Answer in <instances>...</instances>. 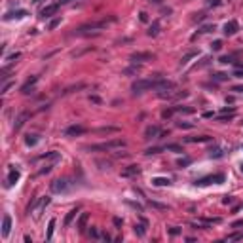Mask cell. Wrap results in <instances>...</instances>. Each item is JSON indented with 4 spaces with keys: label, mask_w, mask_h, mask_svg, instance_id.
I'll list each match as a JSON object with an SVG mask.
<instances>
[{
    "label": "cell",
    "mask_w": 243,
    "mask_h": 243,
    "mask_svg": "<svg viewBox=\"0 0 243 243\" xmlns=\"http://www.w3.org/2000/svg\"><path fill=\"white\" fill-rule=\"evenodd\" d=\"M53 228H55V218L49 220V224H48V234H46V239L49 241L52 239V235H53Z\"/></svg>",
    "instance_id": "cell-25"
},
{
    "label": "cell",
    "mask_w": 243,
    "mask_h": 243,
    "mask_svg": "<svg viewBox=\"0 0 243 243\" xmlns=\"http://www.w3.org/2000/svg\"><path fill=\"white\" fill-rule=\"evenodd\" d=\"M10 88H12V82H6V84L2 85V95H4V93H8V89H10Z\"/></svg>",
    "instance_id": "cell-39"
},
{
    "label": "cell",
    "mask_w": 243,
    "mask_h": 243,
    "mask_svg": "<svg viewBox=\"0 0 243 243\" xmlns=\"http://www.w3.org/2000/svg\"><path fill=\"white\" fill-rule=\"evenodd\" d=\"M232 91H238V93H243V88H241V85H234V88H232Z\"/></svg>",
    "instance_id": "cell-50"
},
{
    "label": "cell",
    "mask_w": 243,
    "mask_h": 243,
    "mask_svg": "<svg viewBox=\"0 0 243 243\" xmlns=\"http://www.w3.org/2000/svg\"><path fill=\"white\" fill-rule=\"evenodd\" d=\"M28 118H31V114H28V112H21L19 116L15 118V124H13V131H19L21 127L25 125V122H27Z\"/></svg>",
    "instance_id": "cell-7"
},
{
    "label": "cell",
    "mask_w": 243,
    "mask_h": 243,
    "mask_svg": "<svg viewBox=\"0 0 243 243\" xmlns=\"http://www.w3.org/2000/svg\"><path fill=\"white\" fill-rule=\"evenodd\" d=\"M12 232V217L10 215H4L2 217V235L4 238H8Z\"/></svg>",
    "instance_id": "cell-8"
},
{
    "label": "cell",
    "mask_w": 243,
    "mask_h": 243,
    "mask_svg": "<svg viewBox=\"0 0 243 243\" xmlns=\"http://www.w3.org/2000/svg\"><path fill=\"white\" fill-rule=\"evenodd\" d=\"M19 57H21V53L19 52H15V53H12L10 57H8V59H6V61H10V63H13V61H15V59H19Z\"/></svg>",
    "instance_id": "cell-38"
},
{
    "label": "cell",
    "mask_w": 243,
    "mask_h": 243,
    "mask_svg": "<svg viewBox=\"0 0 243 243\" xmlns=\"http://www.w3.org/2000/svg\"><path fill=\"white\" fill-rule=\"evenodd\" d=\"M52 171V165H46V167H42L40 169V175H44V173H49Z\"/></svg>",
    "instance_id": "cell-48"
},
{
    "label": "cell",
    "mask_w": 243,
    "mask_h": 243,
    "mask_svg": "<svg viewBox=\"0 0 243 243\" xmlns=\"http://www.w3.org/2000/svg\"><path fill=\"white\" fill-rule=\"evenodd\" d=\"M148 205H150V207H156V209H161V211H167V209H169L167 205H161V203H158V201H148Z\"/></svg>",
    "instance_id": "cell-33"
},
{
    "label": "cell",
    "mask_w": 243,
    "mask_h": 243,
    "mask_svg": "<svg viewBox=\"0 0 243 243\" xmlns=\"http://www.w3.org/2000/svg\"><path fill=\"white\" fill-rule=\"evenodd\" d=\"M139 173H141L139 165H127L124 171H122V177H137Z\"/></svg>",
    "instance_id": "cell-11"
},
{
    "label": "cell",
    "mask_w": 243,
    "mask_h": 243,
    "mask_svg": "<svg viewBox=\"0 0 243 243\" xmlns=\"http://www.w3.org/2000/svg\"><path fill=\"white\" fill-rule=\"evenodd\" d=\"M52 192H55V194H61V192H67L70 188V182H68V178H57V181L52 182Z\"/></svg>",
    "instance_id": "cell-4"
},
{
    "label": "cell",
    "mask_w": 243,
    "mask_h": 243,
    "mask_svg": "<svg viewBox=\"0 0 243 243\" xmlns=\"http://www.w3.org/2000/svg\"><path fill=\"white\" fill-rule=\"evenodd\" d=\"M205 19V13H198V17H194V21H203Z\"/></svg>",
    "instance_id": "cell-51"
},
{
    "label": "cell",
    "mask_w": 243,
    "mask_h": 243,
    "mask_svg": "<svg viewBox=\"0 0 243 243\" xmlns=\"http://www.w3.org/2000/svg\"><path fill=\"white\" fill-rule=\"evenodd\" d=\"M234 76H238V78H243V70H235Z\"/></svg>",
    "instance_id": "cell-54"
},
{
    "label": "cell",
    "mask_w": 243,
    "mask_h": 243,
    "mask_svg": "<svg viewBox=\"0 0 243 243\" xmlns=\"http://www.w3.org/2000/svg\"><path fill=\"white\" fill-rule=\"evenodd\" d=\"M106 27V19L103 21H93V23H88V25H82L80 28H76L74 34H80V36H89V34H93V36H97L95 32H99L101 28Z\"/></svg>",
    "instance_id": "cell-2"
},
{
    "label": "cell",
    "mask_w": 243,
    "mask_h": 243,
    "mask_svg": "<svg viewBox=\"0 0 243 243\" xmlns=\"http://www.w3.org/2000/svg\"><path fill=\"white\" fill-rule=\"evenodd\" d=\"M49 201H52V198H48V196H44V198H38V199H34V201L28 205V213H34V218H40L42 217V213H44V209L49 205Z\"/></svg>",
    "instance_id": "cell-3"
},
{
    "label": "cell",
    "mask_w": 243,
    "mask_h": 243,
    "mask_svg": "<svg viewBox=\"0 0 243 243\" xmlns=\"http://www.w3.org/2000/svg\"><path fill=\"white\" fill-rule=\"evenodd\" d=\"M158 32H160V21H154L148 28V36H156Z\"/></svg>",
    "instance_id": "cell-22"
},
{
    "label": "cell",
    "mask_w": 243,
    "mask_h": 243,
    "mask_svg": "<svg viewBox=\"0 0 243 243\" xmlns=\"http://www.w3.org/2000/svg\"><path fill=\"white\" fill-rule=\"evenodd\" d=\"M89 238H93V239H97V238H99V232L95 230V228H91V230H89Z\"/></svg>",
    "instance_id": "cell-42"
},
{
    "label": "cell",
    "mask_w": 243,
    "mask_h": 243,
    "mask_svg": "<svg viewBox=\"0 0 243 243\" xmlns=\"http://www.w3.org/2000/svg\"><path fill=\"white\" fill-rule=\"evenodd\" d=\"M165 150H171V152H182V146L181 145H167V146H163Z\"/></svg>",
    "instance_id": "cell-31"
},
{
    "label": "cell",
    "mask_w": 243,
    "mask_h": 243,
    "mask_svg": "<svg viewBox=\"0 0 243 243\" xmlns=\"http://www.w3.org/2000/svg\"><path fill=\"white\" fill-rule=\"evenodd\" d=\"M175 112H182V114H194L196 110L192 108V106H173Z\"/></svg>",
    "instance_id": "cell-24"
},
{
    "label": "cell",
    "mask_w": 243,
    "mask_h": 243,
    "mask_svg": "<svg viewBox=\"0 0 243 243\" xmlns=\"http://www.w3.org/2000/svg\"><path fill=\"white\" fill-rule=\"evenodd\" d=\"M224 182V175H209V177H203L199 178V181H196V184H199V186H205V184H220Z\"/></svg>",
    "instance_id": "cell-5"
},
{
    "label": "cell",
    "mask_w": 243,
    "mask_h": 243,
    "mask_svg": "<svg viewBox=\"0 0 243 243\" xmlns=\"http://www.w3.org/2000/svg\"><path fill=\"white\" fill-rule=\"evenodd\" d=\"M238 28H239L238 21H228V23L224 25V34H226V36H232V34L238 32Z\"/></svg>",
    "instance_id": "cell-10"
},
{
    "label": "cell",
    "mask_w": 243,
    "mask_h": 243,
    "mask_svg": "<svg viewBox=\"0 0 243 243\" xmlns=\"http://www.w3.org/2000/svg\"><path fill=\"white\" fill-rule=\"evenodd\" d=\"M127 142L124 139H112L108 142H101V145H91L85 146L84 150H89V152H106V150H116V148H124Z\"/></svg>",
    "instance_id": "cell-1"
},
{
    "label": "cell",
    "mask_w": 243,
    "mask_h": 243,
    "mask_svg": "<svg viewBox=\"0 0 243 243\" xmlns=\"http://www.w3.org/2000/svg\"><path fill=\"white\" fill-rule=\"evenodd\" d=\"M59 25H61V17H55V19H52V21H49L48 28H49V31H53V28H57Z\"/></svg>",
    "instance_id": "cell-28"
},
{
    "label": "cell",
    "mask_w": 243,
    "mask_h": 243,
    "mask_svg": "<svg viewBox=\"0 0 243 243\" xmlns=\"http://www.w3.org/2000/svg\"><path fill=\"white\" fill-rule=\"evenodd\" d=\"M239 226H243V220H235V222L232 224V228H239Z\"/></svg>",
    "instance_id": "cell-52"
},
{
    "label": "cell",
    "mask_w": 243,
    "mask_h": 243,
    "mask_svg": "<svg viewBox=\"0 0 243 243\" xmlns=\"http://www.w3.org/2000/svg\"><path fill=\"white\" fill-rule=\"evenodd\" d=\"M211 48H213V52H220L222 49V40H215L211 44Z\"/></svg>",
    "instance_id": "cell-34"
},
{
    "label": "cell",
    "mask_w": 243,
    "mask_h": 243,
    "mask_svg": "<svg viewBox=\"0 0 243 243\" xmlns=\"http://www.w3.org/2000/svg\"><path fill=\"white\" fill-rule=\"evenodd\" d=\"M129 59L133 61V63H142V61H150V59H154V55L152 53H148V52H139V53H133Z\"/></svg>",
    "instance_id": "cell-6"
},
{
    "label": "cell",
    "mask_w": 243,
    "mask_h": 243,
    "mask_svg": "<svg viewBox=\"0 0 243 243\" xmlns=\"http://www.w3.org/2000/svg\"><path fill=\"white\" fill-rule=\"evenodd\" d=\"M25 15H27L25 10H17V12H8L4 15V19L6 21H10V19H21V17H25Z\"/></svg>",
    "instance_id": "cell-14"
},
{
    "label": "cell",
    "mask_w": 243,
    "mask_h": 243,
    "mask_svg": "<svg viewBox=\"0 0 243 243\" xmlns=\"http://www.w3.org/2000/svg\"><path fill=\"white\" fill-rule=\"evenodd\" d=\"M103 239H105V241H110L112 238H110V235H108V234H103Z\"/></svg>",
    "instance_id": "cell-56"
},
{
    "label": "cell",
    "mask_w": 243,
    "mask_h": 243,
    "mask_svg": "<svg viewBox=\"0 0 243 243\" xmlns=\"http://www.w3.org/2000/svg\"><path fill=\"white\" fill-rule=\"evenodd\" d=\"M160 133H161V129L158 125H148L146 131H145V139H154V137H158Z\"/></svg>",
    "instance_id": "cell-12"
},
{
    "label": "cell",
    "mask_w": 243,
    "mask_h": 243,
    "mask_svg": "<svg viewBox=\"0 0 243 243\" xmlns=\"http://www.w3.org/2000/svg\"><path fill=\"white\" fill-rule=\"evenodd\" d=\"M88 220H89V213H82L80 218H78V224H76L80 232H84V230H85V224H88Z\"/></svg>",
    "instance_id": "cell-17"
},
{
    "label": "cell",
    "mask_w": 243,
    "mask_h": 243,
    "mask_svg": "<svg viewBox=\"0 0 243 243\" xmlns=\"http://www.w3.org/2000/svg\"><path fill=\"white\" fill-rule=\"evenodd\" d=\"M177 125L181 127V129H182V127H184V129H190V127H194V124H186V122H178Z\"/></svg>",
    "instance_id": "cell-37"
},
{
    "label": "cell",
    "mask_w": 243,
    "mask_h": 243,
    "mask_svg": "<svg viewBox=\"0 0 243 243\" xmlns=\"http://www.w3.org/2000/svg\"><path fill=\"white\" fill-rule=\"evenodd\" d=\"M238 239H243V234H232L226 238V241H238Z\"/></svg>",
    "instance_id": "cell-35"
},
{
    "label": "cell",
    "mask_w": 243,
    "mask_h": 243,
    "mask_svg": "<svg viewBox=\"0 0 243 243\" xmlns=\"http://www.w3.org/2000/svg\"><path fill=\"white\" fill-rule=\"evenodd\" d=\"M211 152V156H215V158H220V156H222V152H220L218 148H215V150H209Z\"/></svg>",
    "instance_id": "cell-41"
},
{
    "label": "cell",
    "mask_w": 243,
    "mask_h": 243,
    "mask_svg": "<svg viewBox=\"0 0 243 243\" xmlns=\"http://www.w3.org/2000/svg\"><path fill=\"white\" fill-rule=\"evenodd\" d=\"M222 203H224V205H228V203H232V198H230V196H226V198L222 199Z\"/></svg>",
    "instance_id": "cell-53"
},
{
    "label": "cell",
    "mask_w": 243,
    "mask_h": 243,
    "mask_svg": "<svg viewBox=\"0 0 243 243\" xmlns=\"http://www.w3.org/2000/svg\"><path fill=\"white\" fill-rule=\"evenodd\" d=\"M190 163V158H184V160H178V165L181 167H184V165H188Z\"/></svg>",
    "instance_id": "cell-44"
},
{
    "label": "cell",
    "mask_w": 243,
    "mask_h": 243,
    "mask_svg": "<svg viewBox=\"0 0 243 243\" xmlns=\"http://www.w3.org/2000/svg\"><path fill=\"white\" fill-rule=\"evenodd\" d=\"M161 150H165V148H161V146H152V148H146L145 154H146V156H150V154H158V152H161Z\"/></svg>",
    "instance_id": "cell-30"
},
{
    "label": "cell",
    "mask_w": 243,
    "mask_h": 243,
    "mask_svg": "<svg viewBox=\"0 0 243 243\" xmlns=\"http://www.w3.org/2000/svg\"><path fill=\"white\" fill-rule=\"evenodd\" d=\"M150 2H154V4H160V2H161V0H150Z\"/></svg>",
    "instance_id": "cell-57"
},
{
    "label": "cell",
    "mask_w": 243,
    "mask_h": 243,
    "mask_svg": "<svg viewBox=\"0 0 243 243\" xmlns=\"http://www.w3.org/2000/svg\"><path fill=\"white\" fill-rule=\"evenodd\" d=\"M84 133H85V127H82V125H70L65 131L67 137H76V135H84Z\"/></svg>",
    "instance_id": "cell-9"
},
{
    "label": "cell",
    "mask_w": 243,
    "mask_h": 243,
    "mask_svg": "<svg viewBox=\"0 0 243 243\" xmlns=\"http://www.w3.org/2000/svg\"><path fill=\"white\" fill-rule=\"evenodd\" d=\"M25 142H27L28 146H34V145H36V142H38V137H36V135H27Z\"/></svg>",
    "instance_id": "cell-27"
},
{
    "label": "cell",
    "mask_w": 243,
    "mask_h": 243,
    "mask_svg": "<svg viewBox=\"0 0 243 243\" xmlns=\"http://www.w3.org/2000/svg\"><path fill=\"white\" fill-rule=\"evenodd\" d=\"M17 181H19V171H17V169H12L10 175H8V178H6V186L10 188V186H13Z\"/></svg>",
    "instance_id": "cell-13"
},
{
    "label": "cell",
    "mask_w": 243,
    "mask_h": 243,
    "mask_svg": "<svg viewBox=\"0 0 243 243\" xmlns=\"http://www.w3.org/2000/svg\"><path fill=\"white\" fill-rule=\"evenodd\" d=\"M127 205H131V207H135L137 211H142V205H139V203H133V201H127Z\"/></svg>",
    "instance_id": "cell-47"
},
{
    "label": "cell",
    "mask_w": 243,
    "mask_h": 243,
    "mask_svg": "<svg viewBox=\"0 0 243 243\" xmlns=\"http://www.w3.org/2000/svg\"><path fill=\"white\" fill-rule=\"evenodd\" d=\"M57 10H59V4H49V6H46V8L42 10V17H52Z\"/></svg>",
    "instance_id": "cell-16"
},
{
    "label": "cell",
    "mask_w": 243,
    "mask_h": 243,
    "mask_svg": "<svg viewBox=\"0 0 243 243\" xmlns=\"http://www.w3.org/2000/svg\"><path fill=\"white\" fill-rule=\"evenodd\" d=\"M220 63H224V65L226 63H232V57H220Z\"/></svg>",
    "instance_id": "cell-49"
},
{
    "label": "cell",
    "mask_w": 243,
    "mask_h": 243,
    "mask_svg": "<svg viewBox=\"0 0 243 243\" xmlns=\"http://www.w3.org/2000/svg\"><path fill=\"white\" fill-rule=\"evenodd\" d=\"M112 222H114V226H116V228H122V224H124V220H122L120 217H114V218H112Z\"/></svg>",
    "instance_id": "cell-36"
},
{
    "label": "cell",
    "mask_w": 243,
    "mask_h": 243,
    "mask_svg": "<svg viewBox=\"0 0 243 243\" xmlns=\"http://www.w3.org/2000/svg\"><path fill=\"white\" fill-rule=\"evenodd\" d=\"M152 184H154V186H169L171 181H169V178H163V177H154Z\"/></svg>",
    "instance_id": "cell-19"
},
{
    "label": "cell",
    "mask_w": 243,
    "mask_h": 243,
    "mask_svg": "<svg viewBox=\"0 0 243 243\" xmlns=\"http://www.w3.org/2000/svg\"><path fill=\"white\" fill-rule=\"evenodd\" d=\"M141 21H148V17H146L145 12H141Z\"/></svg>",
    "instance_id": "cell-55"
},
{
    "label": "cell",
    "mask_w": 243,
    "mask_h": 243,
    "mask_svg": "<svg viewBox=\"0 0 243 243\" xmlns=\"http://www.w3.org/2000/svg\"><path fill=\"white\" fill-rule=\"evenodd\" d=\"M173 112H175L173 108H169V110H163V114H161V116H163V118H171V116H173Z\"/></svg>",
    "instance_id": "cell-40"
},
{
    "label": "cell",
    "mask_w": 243,
    "mask_h": 243,
    "mask_svg": "<svg viewBox=\"0 0 243 243\" xmlns=\"http://www.w3.org/2000/svg\"><path fill=\"white\" fill-rule=\"evenodd\" d=\"M211 31H215V25H203L198 32H199V34H205V32H211Z\"/></svg>",
    "instance_id": "cell-32"
},
{
    "label": "cell",
    "mask_w": 243,
    "mask_h": 243,
    "mask_svg": "<svg viewBox=\"0 0 243 243\" xmlns=\"http://www.w3.org/2000/svg\"><path fill=\"white\" fill-rule=\"evenodd\" d=\"M241 171H243V163H241Z\"/></svg>",
    "instance_id": "cell-59"
},
{
    "label": "cell",
    "mask_w": 243,
    "mask_h": 243,
    "mask_svg": "<svg viewBox=\"0 0 243 243\" xmlns=\"http://www.w3.org/2000/svg\"><path fill=\"white\" fill-rule=\"evenodd\" d=\"M207 141H211L209 135H201V137H188L186 142H207Z\"/></svg>",
    "instance_id": "cell-23"
},
{
    "label": "cell",
    "mask_w": 243,
    "mask_h": 243,
    "mask_svg": "<svg viewBox=\"0 0 243 243\" xmlns=\"http://www.w3.org/2000/svg\"><path fill=\"white\" fill-rule=\"evenodd\" d=\"M120 129L118 127H112V125H106V127H99L97 133H101V135H110V133H118Z\"/></svg>",
    "instance_id": "cell-20"
},
{
    "label": "cell",
    "mask_w": 243,
    "mask_h": 243,
    "mask_svg": "<svg viewBox=\"0 0 243 243\" xmlns=\"http://www.w3.org/2000/svg\"><path fill=\"white\" fill-rule=\"evenodd\" d=\"M67 2H70V0H61V4H67Z\"/></svg>",
    "instance_id": "cell-58"
},
{
    "label": "cell",
    "mask_w": 243,
    "mask_h": 243,
    "mask_svg": "<svg viewBox=\"0 0 243 243\" xmlns=\"http://www.w3.org/2000/svg\"><path fill=\"white\" fill-rule=\"evenodd\" d=\"M76 215H78V207H74V209H70L68 213H67V217H65V226H70V222H72V220L76 218Z\"/></svg>",
    "instance_id": "cell-18"
},
{
    "label": "cell",
    "mask_w": 243,
    "mask_h": 243,
    "mask_svg": "<svg viewBox=\"0 0 243 243\" xmlns=\"http://www.w3.org/2000/svg\"><path fill=\"white\" fill-rule=\"evenodd\" d=\"M89 101H91V103H95V105H101V103H103L101 99H99V97H95V95H91V97H89Z\"/></svg>",
    "instance_id": "cell-43"
},
{
    "label": "cell",
    "mask_w": 243,
    "mask_h": 243,
    "mask_svg": "<svg viewBox=\"0 0 243 243\" xmlns=\"http://www.w3.org/2000/svg\"><path fill=\"white\" fill-rule=\"evenodd\" d=\"M36 82H38V76H32L31 80H27L23 85H21V93H28V89H32Z\"/></svg>",
    "instance_id": "cell-15"
},
{
    "label": "cell",
    "mask_w": 243,
    "mask_h": 243,
    "mask_svg": "<svg viewBox=\"0 0 243 243\" xmlns=\"http://www.w3.org/2000/svg\"><path fill=\"white\" fill-rule=\"evenodd\" d=\"M135 234H137L139 238H142V235L146 234V230H145V224H135Z\"/></svg>",
    "instance_id": "cell-29"
},
{
    "label": "cell",
    "mask_w": 243,
    "mask_h": 243,
    "mask_svg": "<svg viewBox=\"0 0 243 243\" xmlns=\"http://www.w3.org/2000/svg\"><path fill=\"white\" fill-rule=\"evenodd\" d=\"M59 158H61L59 152H48V154H44V156H40L38 160H52V161H57Z\"/></svg>",
    "instance_id": "cell-21"
},
{
    "label": "cell",
    "mask_w": 243,
    "mask_h": 243,
    "mask_svg": "<svg viewBox=\"0 0 243 243\" xmlns=\"http://www.w3.org/2000/svg\"><path fill=\"white\" fill-rule=\"evenodd\" d=\"M226 78H228V76L222 74V72H217V74H215V80H226Z\"/></svg>",
    "instance_id": "cell-45"
},
{
    "label": "cell",
    "mask_w": 243,
    "mask_h": 243,
    "mask_svg": "<svg viewBox=\"0 0 243 243\" xmlns=\"http://www.w3.org/2000/svg\"><path fill=\"white\" fill-rule=\"evenodd\" d=\"M194 57H198V52H188V53L181 59V65H186V63H188L190 59H194Z\"/></svg>",
    "instance_id": "cell-26"
},
{
    "label": "cell",
    "mask_w": 243,
    "mask_h": 243,
    "mask_svg": "<svg viewBox=\"0 0 243 243\" xmlns=\"http://www.w3.org/2000/svg\"><path fill=\"white\" fill-rule=\"evenodd\" d=\"M169 234H171V235H178V234H181V230H178L177 226H173V228L169 230Z\"/></svg>",
    "instance_id": "cell-46"
}]
</instances>
